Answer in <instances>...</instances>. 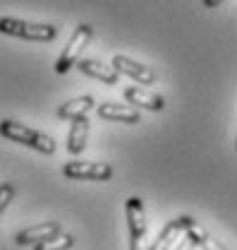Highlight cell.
Wrapping results in <instances>:
<instances>
[{
    "mask_svg": "<svg viewBox=\"0 0 237 250\" xmlns=\"http://www.w3.org/2000/svg\"><path fill=\"white\" fill-rule=\"evenodd\" d=\"M192 221H194L192 217H175V219H170V221H168V224L158 231L156 241L148 246V250H168L180 238V233H187V229H189V224H192Z\"/></svg>",
    "mask_w": 237,
    "mask_h": 250,
    "instance_id": "cell-6",
    "label": "cell"
},
{
    "mask_svg": "<svg viewBox=\"0 0 237 250\" xmlns=\"http://www.w3.org/2000/svg\"><path fill=\"white\" fill-rule=\"evenodd\" d=\"M228 250H230V248H228Z\"/></svg>",
    "mask_w": 237,
    "mask_h": 250,
    "instance_id": "cell-18",
    "label": "cell"
},
{
    "mask_svg": "<svg viewBox=\"0 0 237 250\" xmlns=\"http://www.w3.org/2000/svg\"><path fill=\"white\" fill-rule=\"evenodd\" d=\"M125 217H127V229H129V250H144V238H146L144 202L139 197H129L125 202Z\"/></svg>",
    "mask_w": 237,
    "mask_h": 250,
    "instance_id": "cell-4",
    "label": "cell"
},
{
    "mask_svg": "<svg viewBox=\"0 0 237 250\" xmlns=\"http://www.w3.org/2000/svg\"><path fill=\"white\" fill-rule=\"evenodd\" d=\"M122 96L132 104V106H142V108H146V111H163L165 108V99L161 96V94H153V92H146V89H142V87H127Z\"/></svg>",
    "mask_w": 237,
    "mask_h": 250,
    "instance_id": "cell-10",
    "label": "cell"
},
{
    "mask_svg": "<svg viewBox=\"0 0 237 250\" xmlns=\"http://www.w3.org/2000/svg\"><path fill=\"white\" fill-rule=\"evenodd\" d=\"M96 113H98L101 121H115V123H125V125H134L142 121V113L137 108L122 106V104H113V101L96 106Z\"/></svg>",
    "mask_w": 237,
    "mask_h": 250,
    "instance_id": "cell-7",
    "label": "cell"
},
{
    "mask_svg": "<svg viewBox=\"0 0 237 250\" xmlns=\"http://www.w3.org/2000/svg\"><path fill=\"white\" fill-rule=\"evenodd\" d=\"M12 200H15V188H12V183H2L0 186V212H5L12 205Z\"/></svg>",
    "mask_w": 237,
    "mask_h": 250,
    "instance_id": "cell-15",
    "label": "cell"
},
{
    "mask_svg": "<svg viewBox=\"0 0 237 250\" xmlns=\"http://www.w3.org/2000/svg\"><path fill=\"white\" fill-rule=\"evenodd\" d=\"M235 147H237V145H235Z\"/></svg>",
    "mask_w": 237,
    "mask_h": 250,
    "instance_id": "cell-19",
    "label": "cell"
},
{
    "mask_svg": "<svg viewBox=\"0 0 237 250\" xmlns=\"http://www.w3.org/2000/svg\"><path fill=\"white\" fill-rule=\"evenodd\" d=\"M91 36H93V29H91V24H79L74 34H72V39L67 41V46H65V51H62V56L58 58L55 62V72L58 75H65V72H70L74 65H79L82 61V53H84V48L89 46Z\"/></svg>",
    "mask_w": 237,
    "mask_h": 250,
    "instance_id": "cell-3",
    "label": "cell"
},
{
    "mask_svg": "<svg viewBox=\"0 0 237 250\" xmlns=\"http://www.w3.org/2000/svg\"><path fill=\"white\" fill-rule=\"evenodd\" d=\"M89 118L82 116L70 125V135H67V152L70 154H82L87 149V140H89Z\"/></svg>",
    "mask_w": 237,
    "mask_h": 250,
    "instance_id": "cell-12",
    "label": "cell"
},
{
    "mask_svg": "<svg viewBox=\"0 0 237 250\" xmlns=\"http://www.w3.org/2000/svg\"><path fill=\"white\" fill-rule=\"evenodd\" d=\"M0 31L17 36V39H27V41H53L58 36V29L53 24H36V22H24V20H15V17H2L0 20Z\"/></svg>",
    "mask_w": 237,
    "mask_h": 250,
    "instance_id": "cell-2",
    "label": "cell"
},
{
    "mask_svg": "<svg viewBox=\"0 0 237 250\" xmlns=\"http://www.w3.org/2000/svg\"><path fill=\"white\" fill-rule=\"evenodd\" d=\"M93 106H96V101H93V96H89V94L77 96V99H70L62 106H58V118H62V121H77V118L87 116Z\"/></svg>",
    "mask_w": 237,
    "mask_h": 250,
    "instance_id": "cell-13",
    "label": "cell"
},
{
    "mask_svg": "<svg viewBox=\"0 0 237 250\" xmlns=\"http://www.w3.org/2000/svg\"><path fill=\"white\" fill-rule=\"evenodd\" d=\"M223 0H201V5L206 7V10H213V7H218Z\"/></svg>",
    "mask_w": 237,
    "mask_h": 250,
    "instance_id": "cell-17",
    "label": "cell"
},
{
    "mask_svg": "<svg viewBox=\"0 0 237 250\" xmlns=\"http://www.w3.org/2000/svg\"><path fill=\"white\" fill-rule=\"evenodd\" d=\"M62 229H60L58 221H43V224H36V226H29V229L19 231L15 236V243L17 246H38V243L48 241L51 236H55Z\"/></svg>",
    "mask_w": 237,
    "mask_h": 250,
    "instance_id": "cell-8",
    "label": "cell"
},
{
    "mask_svg": "<svg viewBox=\"0 0 237 250\" xmlns=\"http://www.w3.org/2000/svg\"><path fill=\"white\" fill-rule=\"evenodd\" d=\"M113 67H115L118 72H122V75L132 77L134 82H142V84H153V82H156V72H153L151 67L132 61V58H127V56H115V58H113Z\"/></svg>",
    "mask_w": 237,
    "mask_h": 250,
    "instance_id": "cell-9",
    "label": "cell"
},
{
    "mask_svg": "<svg viewBox=\"0 0 237 250\" xmlns=\"http://www.w3.org/2000/svg\"><path fill=\"white\" fill-rule=\"evenodd\" d=\"M0 132L5 140H12L17 145H24V147H31L41 154H53L55 152V140L46 132H38V130H31L27 125L17 123V121H2L0 123Z\"/></svg>",
    "mask_w": 237,
    "mask_h": 250,
    "instance_id": "cell-1",
    "label": "cell"
},
{
    "mask_svg": "<svg viewBox=\"0 0 237 250\" xmlns=\"http://www.w3.org/2000/svg\"><path fill=\"white\" fill-rule=\"evenodd\" d=\"M197 248H199V246H197V243H194L189 236H184V238H182V241L178 243V248H175V250H197Z\"/></svg>",
    "mask_w": 237,
    "mask_h": 250,
    "instance_id": "cell-16",
    "label": "cell"
},
{
    "mask_svg": "<svg viewBox=\"0 0 237 250\" xmlns=\"http://www.w3.org/2000/svg\"><path fill=\"white\" fill-rule=\"evenodd\" d=\"M62 176L70 181H108L113 166L101 161H70L62 166Z\"/></svg>",
    "mask_w": 237,
    "mask_h": 250,
    "instance_id": "cell-5",
    "label": "cell"
},
{
    "mask_svg": "<svg viewBox=\"0 0 237 250\" xmlns=\"http://www.w3.org/2000/svg\"><path fill=\"white\" fill-rule=\"evenodd\" d=\"M72 246H74V236L60 231V233H55V236H51L48 241L34 246V250H70Z\"/></svg>",
    "mask_w": 237,
    "mask_h": 250,
    "instance_id": "cell-14",
    "label": "cell"
},
{
    "mask_svg": "<svg viewBox=\"0 0 237 250\" xmlns=\"http://www.w3.org/2000/svg\"><path fill=\"white\" fill-rule=\"evenodd\" d=\"M77 67H79L84 75H89V77L103 82V84H110V87H115L120 80V72L115 67H108V65H103L101 61H93V58H82Z\"/></svg>",
    "mask_w": 237,
    "mask_h": 250,
    "instance_id": "cell-11",
    "label": "cell"
}]
</instances>
